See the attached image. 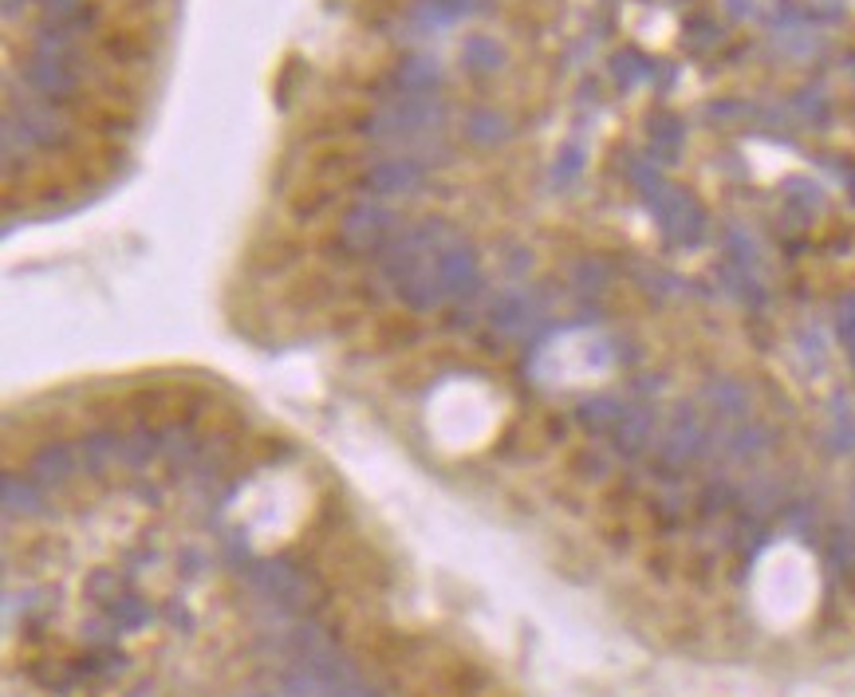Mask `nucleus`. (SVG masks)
<instances>
[{"mask_svg":"<svg viewBox=\"0 0 855 697\" xmlns=\"http://www.w3.org/2000/svg\"><path fill=\"white\" fill-rule=\"evenodd\" d=\"M434 273H438V280L446 284L450 300L474 296L477 284H481V273H477V256L466 253V248H446V253L434 256Z\"/></svg>","mask_w":855,"mask_h":697,"instance_id":"f257e3e1","label":"nucleus"},{"mask_svg":"<svg viewBox=\"0 0 855 697\" xmlns=\"http://www.w3.org/2000/svg\"><path fill=\"white\" fill-rule=\"evenodd\" d=\"M390 229V213L383 209H352L347 213V222H344V240L355 248V253H370V248L379 245L383 237H387Z\"/></svg>","mask_w":855,"mask_h":697,"instance_id":"f03ea898","label":"nucleus"},{"mask_svg":"<svg viewBox=\"0 0 855 697\" xmlns=\"http://www.w3.org/2000/svg\"><path fill=\"white\" fill-rule=\"evenodd\" d=\"M32 473L40 476L44 485H63V481L75 473V458H71L68 445H44V450L35 453Z\"/></svg>","mask_w":855,"mask_h":697,"instance_id":"7ed1b4c3","label":"nucleus"},{"mask_svg":"<svg viewBox=\"0 0 855 697\" xmlns=\"http://www.w3.org/2000/svg\"><path fill=\"white\" fill-rule=\"evenodd\" d=\"M119 450H123V433L115 430H91L80 442L83 465L88 469H106L111 461H119Z\"/></svg>","mask_w":855,"mask_h":697,"instance_id":"20e7f679","label":"nucleus"},{"mask_svg":"<svg viewBox=\"0 0 855 697\" xmlns=\"http://www.w3.org/2000/svg\"><path fill=\"white\" fill-rule=\"evenodd\" d=\"M162 453V433L159 430H146V426H139V430L123 433V450H119V461H126V465H146L151 458H159Z\"/></svg>","mask_w":855,"mask_h":697,"instance_id":"39448f33","label":"nucleus"},{"mask_svg":"<svg viewBox=\"0 0 855 697\" xmlns=\"http://www.w3.org/2000/svg\"><path fill=\"white\" fill-rule=\"evenodd\" d=\"M197 453V438L185 426H170V430H162V458L170 461V465H182V461H190Z\"/></svg>","mask_w":855,"mask_h":697,"instance_id":"423d86ee","label":"nucleus"},{"mask_svg":"<svg viewBox=\"0 0 855 697\" xmlns=\"http://www.w3.org/2000/svg\"><path fill=\"white\" fill-rule=\"evenodd\" d=\"M520 319H529V304L520 300V296H501L493 304V324L497 327H517Z\"/></svg>","mask_w":855,"mask_h":697,"instance_id":"0eeeda50","label":"nucleus"},{"mask_svg":"<svg viewBox=\"0 0 855 697\" xmlns=\"http://www.w3.org/2000/svg\"><path fill=\"white\" fill-rule=\"evenodd\" d=\"M410 182H415V174H406V170H375V174H370V186L387 189V194H395V189H406Z\"/></svg>","mask_w":855,"mask_h":697,"instance_id":"6e6552de","label":"nucleus"},{"mask_svg":"<svg viewBox=\"0 0 855 697\" xmlns=\"http://www.w3.org/2000/svg\"><path fill=\"white\" fill-rule=\"evenodd\" d=\"M611 410H615V402H611V398H600V402L583 407V422H588L591 430H600V426L611 422Z\"/></svg>","mask_w":855,"mask_h":697,"instance_id":"1a4fd4ad","label":"nucleus"}]
</instances>
